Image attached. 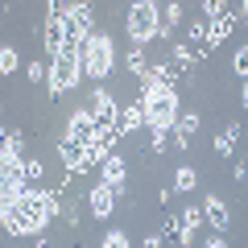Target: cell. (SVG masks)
<instances>
[{
	"mask_svg": "<svg viewBox=\"0 0 248 248\" xmlns=\"http://www.w3.org/2000/svg\"><path fill=\"white\" fill-rule=\"evenodd\" d=\"M145 124V108H141V99H137V104H128L120 112V120H116V128H120V137H128L133 133V128H141Z\"/></svg>",
	"mask_w": 248,
	"mask_h": 248,
	"instance_id": "7c38bea8",
	"label": "cell"
},
{
	"mask_svg": "<svg viewBox=\"0 0 248 248\" xmlns=\"http://www.w3.org/2000/svg\"><path fill=\"white\" fill-rule=\"evenodd\" d=\"M91 116H95V128L99 133H120L116 120H120V108L108 91H91Z\"/></svg>",
	"mask_w": 248,
	"mask_h": 248,
	"instance_id": "8992f818",
	"label": "cell"
},
{
	"mask_svg": "<svg viewBox=\"0 0 248 248\" xmlns=\"http://www.w3.org/2000/svg\"><path fill=\"white\" fill-rule=\"evenodd\" d=\"M174 186H178V190H195V170L182 166V170H178V178H174Z\"/></svg>",
	"mask_w": 248,
	"mask_h": 248,
	"instance_id": "7402d4cb",
	"label": "cell"
},
{
	"mask_svg": "<svg viewBox=\"0 0 248 248\" xmlns=\"http://www.w3.org/2000/svg\"><path fill=\"white\" fill-rule=\"evenodd\" d=\"M203 13H207V21H219V17H232V4H223V0H207Z\"/></svg>",
	"mask_w": 248,
	"mask_h": 248,
	"instance_id": "d6986e66",
	"label": "cell"
},
{
	"mask_svg": "<svg viewBox=\"0 0 248 248\" xmlns=\"http://www.w3.org/2000/svg\"><path fill=\"white\" fill-rule=\"evenodd\" d=\"M244 17V4H232V17H219V21H207V37H203V54H211V50H219L223 46V37L236 29V21Z\"/></svg>",
	"mask_w": 248,
	"mask_h": 248,
	"instance_id": "52a82bcc",
	"label": "cell"
},
{
	"mask_svg": "<svg viewBox=\"0 0 248 248\" xmlns=\"http://www.w3.org/2000/svg\"><path fill=\"white\" fill-rule=\"evenodd\" d=\"M199 228H203V207H186L178 215V244H190Z\"/></svg>",
	"mask_w": 248,
	"mask_h": 248,
	"instance_id": "9c48e42d",
	"label": "cell"
},
{
	"mask_svg": "<svg viewBox=\"0 0 248 248\" xmlns=\"http://www.w3.org/2000/svg\"><path fill=\"white\" fill-rule=\"evenodd\" d=\"M199 62V50H190V46H174V58H170V71L174 75H182V71H190Z\"/></svg>",
	"mask_w": 248,
	"mask_h": 248,
	"instance_id": "2e32d148",
	"label": "cell"
},
{
	"mask_svg": "<svg viewBox=\"0 0 248 248\" xmlns=\"http://www.w3.org/2000/svg\"><path fill=\"white\" fill-rule=\"evenodd\" d=\"M104 182L116 186V195H120V186H124V157H116V149L104 157Z\"/></svg>",
	"mask_w": 248,
	"mask_h": 248,
	"instance_id": "5bb4252c",
	"label": "cell"
},
{
	"mask_svg": "<svg viewBox=\"0 0 248 248\" xmlns=\"http://www.w3.org/2000/svg\"><path fill=\"white\" fill-rule=\"evenodd\" d=\"M157 4H153V0H137L133 9H128V37H133V46L137 50H141L145 42H153V37L161 33L157 29Z\"/></svg>",
	"mask_w": 248,
	"mask_h": 248,
	"instance_id": "3957f363",
	"label": "cell"
},
{
	"mask_svg": "<svg viewBox=\"0 0 248 248\" xmlns=\"http://www.w3.org/2000/svg\"><path fill=\"white\" fill-rule=\"evenodd\" d=\"M108 71H112V42L104 33H91L87 50H83V75L87 79H104Z\"/></svg>",
	"mask_w": 248,
	"mask_h": 248,
	"instance_id": "5b68a950",
	"label": "cell"
},
{
	"mask_svg": "<svg viewBox=\"0 0 248 248\" xmlns=\"http://www.w3.org/2000/svg\"><path fill=\"white\" fill-rule=\"evenodd\" d=\"M236 141H240V124H228V128H223V133L215 137V149H219L223 157H228V153L236 149Z\"/></svg>",
	"mask_w": 248,
	"mask_h": 248,
	"instance_id": "ac0fdd59",
	"label": "cell"
},
{
	"mask_svg": "<svg viewBox=\"0 0 248 248\" xmlns=\"http://www.w3.org/2000/svg\"><path fill=\"white\" fill-rule=\"evenodd\" d=\"M112 203H116V186L99 182L95 190H91V215H95V219H108V215H112Z\"/></svg>",
	"mask_w": 248,
	"mask_h": 248,
	"instance_id": "30bf717a",
	"label": "cell"
},
{
	"mask_svg": "<svg viewBox=\"0 0 248 248\" xmlns=\"http://www.w3.org/2000/svg\"><path fill=\"white\" fill-rule=\"evenodd\" d=\"M62 46H66V25H62V17L50 9V17H46V54H50V58H58Z\"/></svg>",
	"mask_w": 248,
	"mask_h": 248,
	"instance_id": "ba28073f",
	"label": "cell"
},
{
	"mask_svg": "<svg viewBox=\"0 0 248 248\" xmlns=\"http://www.w3.org/2000/svg\"><path fill=\"white\" fill-rule=\"evenodd\" d=\"M21 66V58H17V50H13V46H4V50H0V71L4 75H13Z\"/></svg>",
	"mask_w": 248,
	"mask_h": 248,
	"instance_id": "44dd1931",
	"label": "cell"
},
{
	"mask_svg": "<svg viewBox=\"0 0 248 248\" xmlns=\"http://www.w3.org/2000/svg\"><path fill=\"white\" fill-rule=\"evenodd\" d=\"M203 223H211L215 232H228V207L219 199H207L203 203Z\"/></svg>",
	"mask_w": 248,
	"mask_h": 248,
	"instance_id": "4fadbf2b",
	"label": "cell"
},
{
	"mask_svg": "<svg viewBox=\"0 0 248 248\" xmlns=\"http://www.w3.org/2000/svg\"><path fill=\"white\" fill-rule=\"evenodd\" d=\"M174 79L178 75L170 66H149V75L141 79V108H145V128L153 133V149L161 153L166 145V133L174 128L178 120V91H174Z\"/></svg>",
	"mask_w": 248,
	"mask_h": 248,
	"instance_id": "6da1fadb",
	"label": "cell"
},
{
	"mask_svg": "<svg viewBox=\"0 0 248 248\" xmlns=\"http://www.w3.org/2000/svg\"><path fill=\"white\" fill-rule=\"evenodd\" d=\"M95 133H99V128H95V116H91V112H75V116H71V133H66L71 141L87 145V141H91Z\"/></svg>",
	"mask_w": 248,
	"mask_h": 248,
	"instance_id": "8fae6325",
	"label": "cell"
},
{
	"mask_svg": "<svg viewBox=\"0 0 248 248\" xmlns=\"http://www.w3.org/2000/svg\"><path fill=\"white\" fill-rule=\"evenodd\" d=\"M236 75H240V79L248 75V50H236Z\"/></svg>",
	"mask_w": 248,
	"mask_h": 248,
	"instance_id": "484cf974",
	"label": "cell"
},
{
	"mask_svg": "<svg viewBox=\"0 0 248 248\" xmlns=\"http://www.w3.org/2000/svg\"><path fill=\"white\" fill-rule=\"evenodd\" d=\"M54 215H58V195L54 190L25 186L13 199H0V219H4L9 236H37Z\"/></svg>",
	"mask_w": 248,
	"mask_h": 248,
	"instance_id": "7a4b0ae2",
	"label": "cell"
},
{
	"mask_svg": "<svg viewBox=\"0 0 248 248\" xmlns=\"http://www.w3.org/2000/svg\"><path fill=\"white\" fill-rule=\"evenodd\" d=\"M25 178H29V182H37V178H42V161L25 157Z\"/></svg>",
	"mask_w": 248,
	"mask_h": 248,
	"instance_id": "d4e9b609",
	"label": "cell"
},
{
	"mask_svg": "<svg viewBox=\"0 0 248 248\" xmlns=\"http://www.w3.org/2000/svg\"><path fill=\"white\" fill-rule=\"evenodd\" d=\"M124 244H128L124 232H108V236H104V248H124Z\"/></svg>",
	"mask_w": 248,
	"mask_h": 248,
	"instance_id": "cb8c5ba5",
	"label": "cell"
},
{
	"mask_svg": "<svg viewBox=\"0 0 248 248\" xmlns=\"http://www.w3.org/2000/svg\"><path fill=\"white\" fill-rule=\"evenodd\" d=\"M178 17H182V9H178V4H166V9H161V33H170V29H174L178 25Z\"/></svg>",
	"mask_w": 248,
	"mask_h": 248,
	"instance_id": "ffe728a7",
	"label": "cell"
},
{
	"mask_svg": "<svg viewBox=\"0 0 248 248\" xmlns=\"http://www.w3.org/2000/svg\"><path fill=\"white\" fill-rule=\"evenodd\" d=\"M4 166H21V137L9 133V141H4V153H0V170Z\"/></svg>",
	"mask_w": 248,
	"mask_h": 248,
	"instance_id": "e0dca14e",
	"label": "cell"
},
{
	"mask_svg": "<svg viewBox=\"0 0 248 248\" xmlns=\"http://www.w3.org/2000/svg\"><path fill=\"white\" fill-rule=\"evenodd\" d=\"M174 133H178V145H182V149H186V145H190V137L199 133V116H195V112L178 116V120H174Z\"/></svg>",
	"mask_w": 248,
	"mask_h": 248,
	"instance_id": "9a60e30c",
	"label": "cell"
},
{
	"mask_svg": "<svg viewBox=\"0 0 248 248\" xmlns=\"http://www.w3.org/2000/svg\"><path fill=\"white\" fill-rule=\"evenodd\" d=\"M79 79H83V58H75V54H58V58H50V95L54 99L66 95Z\"/></svg>",
	"mask_w": 248,
	"mask_h": 248,
	"instance_id": "277c9868",
	"label": "cell"
},
{
	"mask_svg": "<svg viewBox=\"0 0 248 248\" xmlns=\"http://www.w3.org/2000/svg\"><path fill=\"white\" fill-rule=\"evenodd\" d=\"M128 66H133V71L141 75V79L149 75V66H145V54H141V50H133V54H128Z\"/></svg>",
	"mask_w": 248,
	"mask_h": 248,
	"instance_id": "603a6c76",
	"label": "cell"
}]
</instances>
